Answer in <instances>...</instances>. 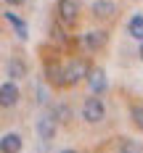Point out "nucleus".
Segmentation results:
<instances>
[{
	"label": "nucleus",
	"instance_id": "obj_1",
	"mask_svg": "<svg viewBox=\"0 0 143 153\" xmlns=\"http://www.w3.org/2000/svg\"><path fill=\"white\" fill-rule=\"evenodd\" d=\"M88 71H90V66H88V61L85 58H74V61H69L66 66H64V87H72V85H77V82H82L85 76H88Z\"/></svg>",
	"mask_w": 143,
	"mask_h": 153
},
{
	"label": "nucleus",
	"instance_id": "obj_2",
	"mask_svg": "<svg viewBox=\"0 0 143 153\" xmlns=\"http://www.w3.org/2000/svg\"><path fill=\"white\" fill-rule=\"evenodd\" d=\"M103 116H106V106H103L101 95L85 98V103H82V119L90 122V124H98V122H103Z\"/></svg>",
	"mask_w": 143,
	"mask_h": 153
},
{
	"label": "nucleus",
	"instance_id": "obj_3",
	"mask_svg": "<svg viewBox=\"0 0 143 153\" xmlns=\"http://www.w3.org/2000/svg\"><path fill=\"white\" fill-rule=\"evenodd\" d=\"M56 11H58V19H61L66 27L77 24V19H79V3L77 0H58Z\"/></svg>",
	"mask_w": 143,
	"mask_h": 153
},
{
	"label": "nucleus",
	"instance_id": "obj_4",
	"mask_svg": "<svg viewBox=\"0 0 143 153\" xmlns=\"http://www.w3.org/2000/svg\"><path fill=\"white\" fill-rule=\"evenodd\" d=\"M85 79H88V87H90L93 95H103L106 87H109V82H106V71H103V69H90Z\"/></svg>",
	"mask_w": 143,
	"mask_h": 153
},
{
	"label": "nucleus",
	"instance_id": "obj_5",
	"mask_svg": "<svg viewBox=\"0 0 143 153\" xmlns=\"http://www.w3.org/2000/svg\"><path fill=\"white\" fill-rule=\"evenodd\" d=\"M19 103V87L11 82H3L0 85V108H13Z\"/></svg>",
	"mask_w": 143,
	"mask_h": 153
},
{
	"label": "nucleus",
	"instance_id": "obj_6",
	"mask_svg": "<svg viewBox=\"0 0 143 153\" xmlns=\"http://www.w3.org/2000/svg\"><path fill=\"white\" fill-rule=\"evenodd\" d=\"M56 129H58V124H56V119H50V116H43L37 122V135H40V140H45V143L56 137Z\"/></svg>",
	"mask_w": 143,
	"mask_h": 153
},
{
	"label": "nucleus",
	"instance_id": "obj_7",
	"mask_svg": "<svg viewBox=\"0 0 143 153\" xmlns=\"http://www.w3.org/2000/svg\"><path fill=\"white\" fill-rule=\"evenodd\" d=\"M21 135H16V132H8V135H3L0 137V153H19L21 151Z\"/></svg>",
	"mask_w": 143,
	"mask_h": 153
},
{
	"label": "nucleus",
	"instance_id": "obj_8",
	"mask_svg": "<svg viewBox=\"0 0 143 153\" xmlns=\"http://www.w3.org/2000/svg\"><path fill=\"white\" fill-rule=\"evenodd\" d=\"M106 40H109V34H106V32L103 29H98V32H88V34H85V40H82V42H85V48H88V50H101V48L106 45Z\"/></svg>",
	"mask_w": 143,
	"mask_h": 153
},
{
	"label": "nucleus",
	"instance_id": "obj_9",
	"mask_svg": "<svg viewBox=\"0 0 143 153\" xmlns=\"http://www.w3.org/2000/svg\"><path fill=\"white\" fill-rule=\"evenodd\" d=\"M114 13H117V5L111 0H95L93 3V16H98V19H111Z\"/></svg>",
	"mask_w": 143,
	"mask_h": 153
},
{
	"label": "nucleus",
	"instance_id": "obj_10",
	"mask_svg": "<svg viewBox=\"0 0 143 153\" xmlns=\"http://www.w3.org/2000/svg\"><path fill=\"white\" fill-rule=\"evenodd\" d=\"M127 34H130L133 40L143 42V13L130 16V21H127Z\"/></svg>",
	"mask_w": 143,
	"mask_h": 153
},
{
	"label": "nucleus",
	"instance_id": "obj_11",
	"mask_svg": "<svg viewBox=\"0 0 143 153\" xmlns=\"http://www.w3.org/2000/svg\"><path fill=\"white\" fill-rule=\"evenodd\" d=\"M61 66L58 63H45V76L50 85H56V87H64V76H61Z\"/></svg>",
	"mask_w": 143,
	"mask_h": 153
},
{
	"label": "nucleus",
	"instance_id": "obj_12",
	"mask_svg": "<svg viewBox=\"0 0 143 153\" xmlns=\"http://www.w3.org/2000/svg\"><path fill=\"white\" fill-rule=\"evenodd\" d=\"M8 76L11 79H24L27 76V63L21 61V58H11L8 61Z\"/></svg>",
	"mask_w": 143,
	"mask_h": 153
},
{
	"label": "nucleus",
	"instance_id": "obj_13",
	"mask_svg": "<svg viewBox=\"0 0 143 153\" xmlns=\"http://www.w3.org/2000/svg\"><path fill=\"white\" fill-rule=\"evenodd\" d=\"M5 19H8V24H11V27L16 29L19 40H27V37H29V29H27V24H24V21H21V19H19L16 13H11V11H8V13H5Z\"/></svg>",
	"mask_w": 143,
	"mask_h": 153
},
{
	"label": "nucleus",
	"instance_id": "obj_14",
	"mask_svg": "<svg viewBox=\"0 0 143 153\" xmlns=\"http://www.w3.org/2000/svg\"><path fill=\"white\" fill-rule=\"evenodd\" d=\"M119 153H143V143H138V140H133V137H122Z\"/></svg>",
	"mask_w": 143,
	"mask_h": 153
},
{
	"label": "nucleus",
	"instance_id": "obj_15",
	"mask_svg": "<svg viewBox=\"0 0 143 153\" xmlns=\"http://www.w3.org/2000/svg\"><path fill=\"white\" fill-rule=\"evenodd\" d=\"M50 119H56V124H58V122H69V119H72V108H69V106H53Z\"/></svg>",
	"mask_w": 143,
	"mask_h": 153
},
{
	"label": "nucleus",
	"instance_id": "obj_16",
	"mask_svg": "<svg viewBox=\"0 0 143 153\" xmlns=\"http://www.w3.org/2000/svg\"><path fill=\"white\" fill-rule=\"evenodd\" d=\"M130 116H133V122L143 129V106H133L130 108Z\"/></svg>",
	"mask_w": 143,
	"mask_h": 153
},
{
	"label": "nucleus",
	"instance_id": "obj_17",
	"mask_svg": "<svg viewBox=\"0 0 143 153\" xmlns=\"http://www.w3.org/2000/svg\"><path fill=\"white\" fill-rule=\"evenodd\" d=\"M5 3H8V5H21L24 0H5Z\"/></svg>",
	"mask_w": 143,
	"mask_h": 153
},
{
	"label": "nucleus",
	"instance_id": "obj_18",
	"mask_svg": "<svg viewBox=\"0 0 143 153\" xmlns=\"http://www.w3.org/2000/svg\"><path fill=\"white\" fill-rule=\"evenodd\" d=\"M138 56H141V61H143V42H141V50H138Z\"/></svg>",
	"mask_w": 143,
	"mask_h": 153
},
{
	"label": "nucleus",
	"instance_id": "obj_19",
	"mask_svg": "<svg viewBox=\"0 0 143 153\" xmlns=\"http://www.w3.org/2000/svg\"><path fill=\"white\" fill-rule=\"evenodd\" d=\"M61 153H77V151H72V148H66V151H61Z\"/></svg>",
	"mask_w": 143,
	"mask_h": 153
}]
</instances>
